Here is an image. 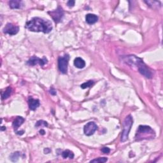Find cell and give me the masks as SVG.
<instances>
[{"label":"cell","instance_id":"8","mask_svg":"<svg viewBox=\"0 0 163 163\" xmlns=\"http://www.w3.org/2000/svg\"><path fill=\"white\" fill-rule=\"evenodd\" d=\"M19 31V27L12 23H8L3 28V33L10 36L16 35Z\"/></svg>","mask_w":163,"mask_h":163},{"label":"cell","instance_id":"23","mask_svg":"<svg viewBox=\"0 0 163 163\" xmlns=\"http://www.w3.org/2000/svg\"><path fill=\"white\" fill-rule=\"evenodd\" d=\"M50 93L52 95L55 96L56 95V91L55 89H54V88H51V89L50 90Z\"/></svg>","mask_w":163,"mask_h":163},{"label":"cell","instance_id":"22","mask_svg":"<svg viewBox=\"0 0 163 163\" xmlns=\"http://www.w3.org/2000/svg\"><path fill=\"white\" fill-rule=\"evenodd\" d=\"M75 1H73V0H70V1H68L67 4H68V6L69 7H74V5H75Z\"/></svg>","mask_w":163,"mask_h":163},{"label":"cell","instance_id":"11","mask_svg":"<svg viewBox=\"0 0 163 163\" xmlns=\"http://www.w3.org/2000/svg\"><path fill=\"white\" fill-rule=\"evenodd\" d=\"M25 121V119L22 117H17L13 122V130L15 132H17L18 128L21 126L23 123Z\"/></svg>","mask_w":163,"mask_h":163},{"label":"cell","instance_id":"3","mask_svg":"<svg viewBox=\"0 0 163 163\" xmlns=\"http://www.w3.org/2000/svg\"><path fill=\"white\" fill-rule=\"evenodd\" d=\"M155 136V131L150 126L140 125L137 130L135 135V140L136 141L150 140L154 138Z\"/></svg>","mask_w":163,"mask_h":163},{"label":"cell","instance_id":"13","mask_svg":"<svg viewBox=\"0 0 163 163\" xmlns=\"http://www.w3.org/2000/svg\"><path fill=\"white\" fill-rule=\"evenodd\" d=\"M9 6L12 9H20L23 6V2L21 0H12L9 1Z\"/></svg>","mask_w":163,"mask_h":163},{"label":"cell","instance_id":"1","mask_svg":"<svg viewBox=\"0 0 163 163\" xmlns=\"http://www.w3.org/2000/svg\"><path fill=\"white\" fill-rule=\"evenodd\" d=\"M25 28L29 31L43 32L48 34L52 30V25L50 21L39 17H33L26 23Z\"/></svg>","mask_w":163,"mask_h":163},{"label":"cell","instance_id":"10","mask_svg":"<svg viewBox=\"0 0 163 163\" xmlns=\"http://www.w3.org/2000/svg\"><path fill=\"white\" fill-rule=\"evenodd\" d=\"M29 108L31 110H35L39 106V101L37 99H34L32 97H30L28 100Z\"/></svg>","mask_w":163,"mask_h":163},{"label":"cell","instance_id":"18","mask_svg":"<svg viewBox=\"0 0 163 163\" xmlns=\"http://www.w3.org/2000/svg\"><path fill=\"white\" fill-rule=\"evenodd\" d=\"M94 84H95V82L92 81V80H89V81H87V82H86L85 83H82L80 87H81L82 89H85L92 87Z\"/></svg>","mask_w":163,"mask_h":163},{"label":"cell","instance_id":"19","mask_svg":"<svg viewBox=\"0 0 163 163\" xmlns=\"http://www.w3.org/2000/svg\"><path fill=\"white\" fill-rule=\"evenodd\" d=\"M108 161L106 157H98L96 159L91 160L90 162H95V163H104Z\"/></svg>","mask_w":163,"mask_h":163},{"label":"cell","instance_id":"6","mask_svg":"<svg viewBox=\"0 0 163 163\" xmlns=\"http://www.w3.org/2000/svg\"><path fill=\"white\" fill-rule=\"evenodd\" d=\"M48 13L51 15V17L52 18L54 21L57 24L60 22L64 17L63 9L60 6H59L55 10L48 12Z\"/></svg>","mask_w":163,"mask_h":163},{"label":"cell","instance_id":"12","mask_svg":"<svg viewBox=\"0 0 163 163\" xmlns=\"http://www.w3.org/2000/svg\"><path fill=\"white\" fill-rule=\"evenodd\" d=\"M86 21L87 24L92 25V24H95L98 21V17L95 14L88 13L86 16Z\"/></svg>","mask_w":163,"mask_h":163},{"label":"cell","instance_id":"2","mask_svg":"<svg viewBox=\"0 0 163 163\" xmlns=\"http://www.w3.org/2000/svg\"><path fill=\"white\" fill-rule=\"evenodd\" d=\"M122 59L127 65L131 66L137 67L138 72L147 78H151L152 77V73L150 69L148 68L141 58L138 57L135 55H130L124 57Z\"/></svg>","mask_w":163,"mask_h":163},{"label":"cell","instance_id":"5","mask_svg":"<svg viewBox=\"0 0 163 163\" xmlns=\"http://www.w3.org/2000/svg\"><path fill=\"white\" fill-rule=\"evenodd\" d=\"M70 56L68 54H65L63 57H59L58 59V68L62 73L66 74L68 71V65Z\"/></svg>","mask_w":163,"mask_h":163},{"label":"cell","instance_id":"20","mask_svg":"<svg viewBox=\"0 0 163 163\" xmlns=\"http://www.w3.org/2000/svg\"><path fill=\"white\" fill-rule=\"evenodd\" d=\"M42 127V126H45V127H47L48 126V124L46 121H39L36 122V124H35V127Z\"/></svg>","mask_w":163,"mask_h":163},{"label":"cell","instance_id":"7","mask_svg":"<svg viewBox=\"0 0 163 163\" xmlns=\"http://www.w3.org/2000/svg\"><path fill=\"white\" fill-rule=\"evenodd\" d=\"M48 60L46 57H44L42 59L39 58L36 56H33L29 59L28 61V65L29 66H35L36 65H39V66H43L47 64Z\"/></svg>","mask_w":163,"mask_h":163},{"label":"cell","instance_id":"14","mask_svg":"<svg viewBox=\"0 0 163 163\" xmlns=\"http://www.w3.org/2000/svg\"><path fill=\"white\" fill-rule=\"evenodd\" d=\"M74 65L77 68L82 69L86 66V62L81 57H77L74 60Z\"/></svg>","mask_w":163,"mask_h":163},{"label":"cell","instance_id":"9","mask_svg":"<svg viewBox=\"0 0 163 163\" xmlns=\"http://www.w3.org/2000/svg\"><path fill=\"white\" fill-rule=\"evenodd\" d=\"M98 130V126L95 122H89L85 125L83 127V132L86 136H90L92 135L95 131Z\"/></svg>","mask_w":163,"mask_h":163},{"label":"cell","instance_id":"21","mask_svg":"<svg viewBox=\"0 0 163 163\" xmlns=\"http://www.w3.org/2000/svg\"><path fill=\"white\" fill-rule=\"evenodd\" d=\"M101 152L103 153H104V154H109L110 152V149L108 147H103V148H102Z\"/></svg>","mask_w":163,"mask_h":163},{"label":"cell","instance_id":"24","mask_svg":"<svg viewBox=\"0 0 163 163\" xmlns=\"http://www.w3.org/2000/svg\"><path fill=\"white\" fill-rule=\"evenodd\" d=\"M39 133H40V135H44L45 134V131H44L43 130H41L40 131H39Z\"/></svg>","mask_w":163,"mask_h":163},{"label":"cell","instance_id":"15","mask_svg":"<svg viewBox=\"0 0 163 163\" xmlns=\"http://www.w3.org/2000/svg\"><path fill=\"white\" fill-rule=\"evenodd\" d=\"M62 156L64 159H66V158H70L72 159L74 158V154L73 152L70 150H66L62 152Z\"/></svg>","mask_w":163,"mask_h":163},{"label":"cell","instance_id":"4","mask_svg":"<svg viewBox=\"0 0 163 163\" xmlns=\"http://www.w3.org/2000/svg\"><path fill=\"white\" fill-rule=\"evenodd\" d=\"M133 124V119L131 115H127L123 122V131L121 135V141L125 142L127 140L131 127Z\"/></svg>","mask_w":163,"mask_h":163},{"label":"cell","instance_id":"17","mask_svg":"<svg viewBox=\"0 0 163 163\" xmlns=\"http://www.w3.org/2000/svg\"><path fill=\"white\" fill-rule=\"evenodd\" d=\"M11 93H12V88L10 87H7L6 91L2 93L1 99L3 100H6V99H7L10 97V95H11Z\"/></svg>","mask_w":163,"mask_h":163},{"label":"cell","instance_id":"16","mask_svg":"<svg viewBox=\"0 0 163 163\" xmlns=\"http://www.w3.org/2000/svg\"><path fill=\"white\" fill-rule=\"evenodd\" d=\"M20 157H21V153L20 152H15L12 153L11 156H10V159L13 162H17Z\"/></svg>","mask_w":163,"mask_h":163}]
</instances>
